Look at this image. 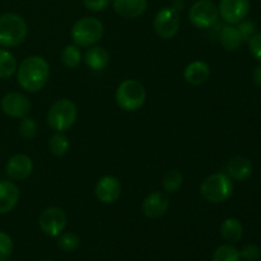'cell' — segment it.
Masks as SVG:
<instances>
[{"instance_id":"1","label":"cell","mask_w":261,"mask_h":261,"mask_svg":"<svg viewBox=\"0 0 261 261\" xmlns=\"http://www.w3.org/2000/svg\"><path fill=\"white\" fill-rule=\"evenodd\" d=\"M50 78V65L42 56L33 55L19 64L17 68V82L30 93L41 91Z\"/></svg>"},{"instance_id":"2","label":"cell","mask_w":261,"mask_h":261,"mask_svg":"<svg viewBox=\"0 0 261 261\" xmlns=\"http://www.w3.org/2000/svg\"><path fill=\"white\" fill-rule=\"evenodd\" d=\"M200 194L208 203H224L233 194L232 178L222 172L206 176L200 184Z\"/></svg>"},{"instance_id":"3","label":"cell","mask_w":261,"mask_h":261,"mask_svg":"<svg viewBox=\"0 0 261 261\" xmlns=\"http://www.w3.org/2000/svg\"><path fill=\"white\" fill-rule=\"evenodd\" d=\"M28 27L25 20L15 13L0 15V46L14 47L25 40Z\"/></svg>"},{"instance_id":"4","label":"cell","mask_w":261,"mask_h":261,"mask_svg":"<svg viewBox=\"0 0 261 261\" xmlns=\"http://www.w3.org/2000/svg\"><path fill=\"white\" fill-rule=\"evenodd\" d=\"M115 98L120 109L133 112L142 109L147 99V92L140 82L135 79H126L117 87Z\"/></svg>"},{"instance_id":"5","label":"cell","mask_w":261,"mask_h":261,"mask_svg":"<svg viewBox=\"0 0 261 261\" xmlns=\"http://www.w3.org/2000/svg\"><path fill=\"white\" fill-rule=\"evenodd\" d=\"M70 36L74 45L91 47L101 41L103 36V24L94 17H83L74 23Z\"/></svg>"},{"instance_id":"6","label":"cell","mask_w":261,"mask_h":261,"mask_svg":"<svg viewBox=\"0 0 261 261\" xmlns=\"http://www.w3.org/2000/svg\"><path fill=\"white\" fill-rule=\"evenodd\" d=\"M78 109L76 105L70 99H59L47 112V124L55 132H66L76 121Z\"/></svg>"},{"instance_id":"7","label":"cell","mask_w":261,"mask_h":261,"mask_svg":"<svg viewBox=\"0 0 261 261\" xmlns=\"http://www.w3.org/2000/svg\"><path fill=\"white\" fill-rule=\"evenodd\" d=\"M218 18V7L212 0H198L189 12V19L191 24L201 30L216 25Z\"/></svg>"},{"instance_id":"8","label":"cell","mask_w":261,"mask_h":261,"mask_svg":"<svg viewBox=\"0 0 261 261\" xmlns=\"http://www.w3.org/2000/svg\"><path fill=\"white\" fill-rule=\"evenodd\" d=\"M68 218L65 212L58 206H50L40 214L38 226L43 234L48 237H58L65 229Z\"/></svg>"},{"instance_id":"9","label":"cell","mask_w":261,"mask_h":261,"mask_svg":"<svg viewBox=\"0 0 261 261\" xmlns=\"http://www.w3.org/2000/svg\"><path fill=\"white\" fill-rule=\"evenodd\" d=\"M180 13L173 9L172 7H167L161 9L155 14L154 18V31L163 40H170L175 37L180 28Z\"/></svg>"},{"instance_id":"10","label":"cell","mask_w":261,"mask_h":261,"mask_svg":"<svg viewBox=\"0 0 261 261\" xmlns=\"http://www.w3.org/2000/svg\"><path fill=\"white\" fill-rule=\"evenodd\" d=\"M219 17L228 24L241 23L250 12V0H221L218 5Z\"/></svg>"},{"instance_id":"11","label":"cell","mask_w":261,"mask_h":261,"mask_svg":"<svg viewBox=\"0 0 261 261\" xmlns=\"http://www.w3.org/2000/svg\"><path fill=\"white\" fill-rule=\"evenodd\" d=\"M2 110L9 117L23 119L30 114L31 102L23 93L9 92L2 98Z\"/></svg>"},{"instance_id":"12","label":"cell","mask_w":261,"mask_h":261,"mask_svg":"<svg viewBox=\"0 0 261 261\" xmlns=\"http://www.w3.org/2000/svg\"><path fill=\"white\" fill-rule=\"evenodd\" d=\"M94 194L102 204H114L121 195V182L115 176H103L97 182Z\"/></svg>"},{"instance_id":"13","label":"cell","mask_w":261,"mask_h":261,"mask_svg":"<svg viewBox=\"0 0 261 261\" xmlns=\"http://www.w3.org/2000/svg\"><path fill=\"white\" fill-rule=\"evenodd\" d=\"M33 171V162L27 154H14L5 166V173L12 181L25 180Z\"/></svg>"},{"instance_id":"14","label":"cell","mask_w":261,"mask_h":261,"mask_svg":"<svg viewBox=\"0 0 261 261\" xmlns=\"http://www.w3.org/2000/svg\"><path fill=\"white\" fill-rule=\"evenodd\" d=\"M170 208V199L165 193L154 191L143 201V212L150 219H158L165 216Z\"/></svg>"},{"instance_id":"15","label":"cell","mask_w":261,"mask_h":261,"mask_svg":"<svg viewBox=\"0 0 261 261\" xmlns=\"http://www.w3.org/2000/svg\"><path fill=\"white\" fill-rule=\"evenodd\" d=\"M19 196V189L13 181H0V214L12 212L17 206Z\"/></svg>"},{"instance_id":"16","label":"cell","mask_w":261,"mask_h":261,"mask_svg":"<svg viewBox=\"0 0 261 261\" xmlns=\"http://www.w3.org/2000/svg\"><path fill=\"white\" fill-rule=\"evenodd\" d=\"M115 12L124 18L135 19L147 10V0H114L112 2Z\"/></svg>"},{"instance_id":"17","label":"cell","mask_w":261,"mask_h":261,"mask_svg":"<svg viewBox=\"0 0 261 261\" xmlns=\"http://www.w3.org/2000/svg\"><path fill=\"white\" fill-rule=\"evenodd\" d=\"M228 176L234 181H245L251 176L252 163L251 161L244 155H236L231 158L227 165Z\"/></svg>"},{"instance_id":"18","label":"cell","mask_w":261,"mask_h":261,"mask_svg":"<svg viewBox=\"0 0 261 261\" xmlns=\"http://www.w3.org/2000/svg\"><path fill=\"white\" fill-rule=\"evenodd\" d=\"M211 76V68L205 61L196 60L189 64L184 71V78L193 86H200L205 83Z\"/></svg>"},{"instance_id":"19","label":"cell","mask_w":261,"mask_h":261,"mask_svg":"<svg viewBox=\"0 0 261 261\" xmlns=\"http://www.w3.org/2000/svg\"><path fill=\"white\" fill-rule=\"evenodd\" d=\"M84 61L92 70H102L110 63V54L102 46H91L84 54Z\"/></svg>"},{"instance_id":"20","label":"cell","mask_w":261,"mask_h":261,"mask_svg":"<svg viewBox=\"0 0 261 261\" xmlns=\"http://www.w3.org/2000/svg\"><path fill=\"white\" fill-rule=\"evenodd\" d=\"M219 41H221L224 50L227 51L239 50L242 46V43L245 42L239 28L231 24L222 27L221 33H219Z\"/></svg>"},{"instance_id":"21","label":"cell","mask_w":261,"mask_h":261,"mask_svg":"<svg viewBox=\"0 0 261 261\" xmlns=\"http://www.w3.org/2000/svg\"><path fill=\"white\" fill-rule=\"evenodd\" d=\"M221 234L227 242H239L244 234V227L242 223L236 218H227L221 224Z\"/></svg>"},{"instance_id":"22","label":"cell","mask_w":261,"mask_h":261,"mask_svg":"<svg viewBox=\"0 0 261 261\" xmlns=\"http://www.w3.org/2000/svg\"><path fill=\"white\" fill-rule=\"evenodd\" d=\"M18 64L14 55L10 51L0 47V78H10L14 73H17Z\"/></svg>"},{"instance_id":"23","label":"cell","mask_w":261,"mask_h":261,"mask_svg":"<svg viewBox=\"0 0 261 261\" xmlns=\"http://www.w3.org/2000/svg\"><path fill=\"white\" fill-rule=\"evenodd\" d=\"M69 139L65 134L56 132L48 140V149L55 157H63L69 150Z\"/></svg>"},{"instance_id":"24","label":"cell","mask_w":261,"mask_h":261,"mask_svg":"<svg viewBox=\"0 0 261 261\" xmlns=\"http://www.w3.org/2000/svg\"><path fill=\"white\" fill-rule=\"evenodd\" d=\"M82 61V53L79 46L76 45H68L64 47L61 53V63L64 66L69 69H74L81 64Z\"/></svg>"},{"instance_id":"25","label":"cell","mask_w":261,"mask_h":261,"mask_svg":"<svg viewBox=\"0 0 261 261\" xmlns=\"http://www.w3.org/2000/svg\"><path fill=\"white\" fill-rule=\"evenodd\" d=\"M184 177L182 173L178 170H171L163 176V189H165L167 193L175 194L180 190V188L182 186Z\"/></svg>"},{"instance_id":"26","label":"cell","mask_w":261,"mask_h":261,"mask_svg":"<svg viewBox=\"0 0 261 261\" xmlns=\"http://www.w3.org/2000/svg\"><path fill=\"white\" fill-rule=\"evenodd\" d=\"M81 245V239L76 233L73 232H66V233H60L58 236V246L65 252H73Z\"/></svg>"},{"instance_id":"27","label":"cell","mask_w":261,"mask_h":261,"mask_svg":"<svg viewBox=\"0 0 261 261\" xmlns=\"http://www.w3.org/2000/svg\"><path fill=\"white\" fill-rule=\"evenodd\" d=\"M240 251L232 245H221L213 255V261H240Z\"/></svg>"},{"instance_id":"28","label":"cell","mask_w":261,"mask_h":261,"mask_svg":"<svg viewBox=\"0 0 261 261\" xmlns=\"http://www.w3.org/2000/svg\"><path fill=\"white\" fill-rule=\"evenodd\" d=\"M19 134L24 139H33L36 137V134H37V125H36L35 120L27 116L23 117L19 124Z\"/></svg>"},{"instance_id":"29","label":"cell","mask_w":261,"mask_h":261,"mask_svg":"<svg viewBox=\"0 0 261 261\" xmlns=\"http://www.w3.org/2000/svg\"><path fill=\"white\" fill-rule=\"evenodd\" d=\"M13 252V240L5 232L0 231V261H7Z\"/></svg>"},{"instance_id":"30","label":"cell","mask_w":261,"mask_h":261,"mask_svg":"<svg viewBox=\"0 0 261 261\" xmlns=\"http://www.w3.org/2000/svg\"><path fill=\"white\" fill-rule=\"evenodd\" d=\"M261 256V250L256 245H246L240 251V257L245 261H256Z\"/></svg>"},{"instance_id":"31","label":"cell","mask_w":261,"mask_h":261,"mask_svg":"<svg viewBox=\"0 0 261 261\" xmlns=\"http://www.w3.org/2000/svg\"><path fill=\"white\" fill-rule=\"evenodd\" d=\"M237 28H239L244 41H249L256 33V24L254 22H251V20L244 19L241 23L237 24Z\"/></svg>"},{"instance_id":"32","label":"cell","mask_w":261,"mask_h":261,"mask_svg":"<svg viewBox=\"0 0 261 261\" xmlns=\"http://www.w3.org/2000/svg\"><path fill=\"white\" fill-rule=\"evenodd\" d=\"M249 48L251 55L256 59L257 61H261V32L255 33L249 40Z\"/></svg>"},{"instance_id":"33","label":"cell","mask_w":261,"mask_h":261,"mask_svg":"<svg viewBox=\"0 0 261 261\" xmlns=\"http://www.w3.org/2000/svg\"><path fill=\"white\" fill-rule=\"evenodd\" d=\"M83 4L92 12H102L109 7L110 0H83Z\"/></svg>"},{"instance_id":"34","label":"cell","mask_w":261,"mask_h":261,"mask_svg":"<svg viewBox=\"0 0 261 261\" xmlns=\"http://www.w3.org/2000/svg\"><path fill=\"white\" fill-rule=\"evenodd\" d=\"M252 78H254V82L256 86L261 87V65L256 66L254 70V74H252Z\"/></svg>"},{"instance_id":"35","label":"cell","mask_w":261,"mask_h":261,"mask_svg":"<svg viewBox=\"0 0 261 261\" xmlns=\"http://www.w3.org/2000/svg\"><path fill=\"white\" fill-rule=\"evenodd\" d=\"M184 5H185L184 4V0H175V2L172 3V8L175 10H177L178 13L184 9Z\"/></svg>"},{"instance_id":"36","label":"cell","mask_w":261,"mask_h":261,"mask_svg":"<svg viewBox=\"0 0 261 261\" xmlns=\"http://www.w3.org/2000/svg\"><path fill=\"white\" fill-rule=\"evenodd\" d=\"M42 261H53V260H42Z\"/></svg>"},{"instance_id":"37","label":"cell","mask_w":261,"mask_h":261,"mask_svg":"<svg viewBox=\"0 0 261 261\" xmlns=\"http://www.w3.org/2000/svg\"><path fill=\"white\" fill-rule=\"evenodd\" d=\"M260 2H261V0H260Z\"/></svg>"}]
</instances>
